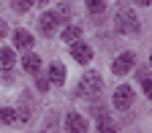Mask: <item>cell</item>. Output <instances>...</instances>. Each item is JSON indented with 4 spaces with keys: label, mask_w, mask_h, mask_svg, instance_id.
I'll return each instance as SVG.
<instances>
[{
    "label": "cell",
    "mask_w": 152,
    "mask_h": 133,
    "mask_svg": "<svg viewBox=\"0 0 152 133\" xmlns=\"http://www.w3.org/2000/svg\"><path fill=\"white\" fill-rule=\"evenodd\" d=\"M114 27H117V33H122V35H136L141 30V22H139V16L130 8H122L117 16H114Z\"/></svg>",
    "instance_id": "6da1fadb"
},
{
    "label": "cell",
    "mask_w": 152,
    "mask_h": 133,
    "mask_svg": "<svg viewBox=\"0 0 152 133\" xmlns=\"http://www.w3.org/2000/svg\"><path fill=\"white\" fill-rule=\"evenodd\" d=\"M103 92V79L98 73H84L82 82H79V95H84V98H98V95Z\"/></svg>",
    "instance_id": "7a4b0ae2"
},
{
    "label": "cell",
    "mask_w": 152,
    "mask_h": 133,
    "mask_svg": "<svg viewBox=\"0 0 152 133\" xmlns=\"http://www.w3.org/2000/svg\"><path fill=\"white\" fill-rule=\"evenodd\" d=\"M38 27H41L44 35H54V30L60 27V16H57V11H44L41 19H38Z\"/></svg>",
    "instance_id": "3957f363"
},
{
    "label": "cell",
    "mask_w": 152,
    "mask_h": 133,
    "mask_svg": "<svg viewBox=\"0 0 152 133\" xmlns=\"http://www.w3.org/2000/svg\"><path fill=\"white\" fill-rule=\"evenodd\" d=\"M133 65H136V57H133L130 52H122L117 60L111 63V71L117 73V76H125V73H130V68H133Z\"/></svg>",
    "instance_id": "277c9868"
},
{
    "label": "cell",
    "mask_w": 152,
    "mask_h": 133,
    "mask_svg": "<svg viewBox=\"0 0 152 133\" xmlns=\"http://www.w3.org/2000/svg\"><path fill=\"white\" fill-rule=\"evenodd\" d=\"M114 106H117L120 111H125V109H130V103H133V90L128 87V84H122V87H117L114 90Z\"/></svg>",
    "instance_id": "5b68a950"
},
{
    "label": "cell",
    "mask_w": 152,
    "mask_h": 133,
    "mask_svg": "<svg viewBox=\"0 0 152 133\" xmlns=\"http://www.w3.org/2000/svg\"><path fill=\"white\" fill-rule=\"evenodd\" d=\"M65 130L68 133H87V120L76 111H68L65 114Z\"/></svg>",
    "instance_id": "8992f818"
},
{
    "label": "cell",
    "mask_w": 152,
    "mask_h": 133,
    "mask_svg": "<svg viewBox=\"0 0 152 133\" xmlns=\"http://www.w3.org/2000/svg\"><path fill=\"white\" fill-rule=\"evenodd\" d=\"M71 57H73L76 63L87 65V63L92 60V49H90L87 44H82V41H73V44H71Z\"/></svg>",
    "instance_id": "52a82bcc"
},
{
    "label": "cell",
    "mask_w": 152,
    "mask_h": 133,
    "mask_svg": "<svg viewBox=\"0 0 152 133\" xmlns=\"http://www.w3.org/2000/svg\"><path fill=\"white\" fill-rule=\"evenodd\" d=\"M14 46H16V49H30V46H33V35H30L27 30H16V33H14Z\"/></svg>",
    "instance_id": "ba28073f"
},
{
    "label": "cell",
    "mask_w": 152,
    "mask_h": 133,
    "mask_svg": "<svg viewBox=\"0 0 152 133\" xmlns=\"http://www.w3.org/2000/svg\"><path fill=\"white\" fill-rule=\"evenodd\" d=\"M49 82L52 84H65V68L60 63H52L49 65Z\"/></svg>",
    "instance_id": "9c48e42d"
},
{
    "label": "cell",
    "mask_w": 152,
    "mask_h": 133,
    "mask_svg": "<svg viewBox=\"0 0 152 133\" xmlns=\"http://www.w3.org/2000/svg\"><path fill=\"white\" fill-rule=\"evenodd\" d=\"M22 68L27 73H38V71H41V57H38V54H25L22 57Z\"/></svg>",
    "instance_id": "30bf717a"
},
{
    "label": "cell",
    "mask_w": 152,
    "mask_h": 133,
    "mask_svg": "<svg viewBox=\"0 0 152 133\" xmlns=\"http://www.w3.org/2000/svg\"><path fill=\"white\" fill-rule=\"evenodd\" d=\"M60 38H63L65 44H73V41H79V38H82V27H73V25H68V27L60 33Z\"/></svg>",
    "instance_id": "8fae6325"
},
{
    "label": "cell",
    "mask_w": 152,
    "mask_h": 133,
    "mask_svg": "<svg viewBox=\"0 0 152 133\" xmlns=\"http://www.w3.org/2000/svg\"><path fill=\"white\" fill-rule=\"evenodd\" d=\"M98 128H101V133H117V128H114V122L106 117V114L101 111L98 114Z\"/></svg>",
    "instance_id": "7c38bea8"
},
{
    "label": "cell",
    "mask_w": 152,
    "mask_h": 133,
    "mask_svg": "<svg viewBox=\"0 0 152 133\" xmlns=\"http://www.w3.org/2000/svg\"><path fill=\"white\" fill-rule=\"evenodd\" d=\"M0 68H3V71L14 68V52L11 49H0Z\"/></svg>",
    "instance_id": "4fadbf2b"
},
{
    "label": "cell",
    "mask_w": 152,
    "mask_h": 133,
    "mask_svg": "<svg viewBox=\"0 0 152 133\" xmlns=\"http://www.w3.org/2000/svg\"><path fill=\"white\" fill-rule=\"evenodd\" d=\"M16 122V111L14 109H0V125H14Z\"/></svg>",
    "instance_id": "5bb4252c"
},
{
    "label": "cell",
    "mask_w": 152,
    "mask_h": 133,
    "mask_svg": "<svg viewBox=\"0 0 152 133\" xmlns=\"http://www.w3.org/2000/svg\"><path fill=\"white\" fill-rule=\"evenodd\" d=\"M33 3H35V0H11V8L22 14V11H30V6H33Z\"/></svg>",
    "instance_id": "9a60e30c"
},
{
    "label": "cell",
    "mask_w": 152,
    "mask_h": 133,
    "mask_svg": "<svg viewBox=\"0 0 152 133\" xmlns=\"http://www.w3.org/2000/svg\"><path fill=\"white\" fill-rule=\"evenodd\" d=\"M106 8V0H87V11H92V14H101Z\"/></svg>",
    "instance_id": "2e32d148"
},
{
    "label": "cell",
    "mask_w": 152,
    "mask_h": 133,
    "mask_svg": "<svg viewBox=\"0 0 152 133\" xmlns=\"http://www.w3.org/2000/svg\"><path fill=\"white\" fill-rule=\"evenodd\" d=\"M49 84H52V82H49V76H38V82H35V87L41 90V92H46V90H49Z\"/></svg>",
    "instance_id": "e0dca14e"
},
{
    "label": "cell",
    "mask_w": 152,
    "mask_h": 133,
    "mask_svg": "<svg viewBox=\"0 0 152 133\" xmlns=\"http://www.w3.org/2000/svg\"><path fill=\"white\" fill-rule=\"evenodd\" d=\"M141 84H144V92H147V98L152 101V82H149V79H144Z\"/></svg>",
    "instance_id": "ac0fdd59"
},
{
    "label": "cell",
    "mask_w": 152,
    "mask_h": 133,
    "mask_svg": "<svg viewBox=\"0 0 152 133\" xmlns=\"http://www.w3.org/2000/svg\"><path fill=\"white\" fill-rule=\"evenodd\" d=\"M6 33H8V25H6V22H3V19H0V38H3V35H6Z\"/></svg>",
    "instance_id": "d6986e66"
},
{
    "label": "cell",
    "mask_w": 152,
    "mask_h": 133,
    "mask_svg": "<svg viewBox=\"0 0 152 133\" xmlns=\"http://www.w3.org/2000/svg\"><path fill=\"white\" fill-rule=\"evenodd\" d=\"M139 6H152V0H136Z\"/></svg>",
    "instance_id": "ffe728a7"
},
{
    "label": "cell",
    "mask_w": 152,
    "mask_h": 133,
    "mask_svg": "<svg viewBox=\"0 0 152 133\" xmlns=\"http://www.w3.org/2000/svg\"><path fill=\"white\" fill-rule=\"evenodd\" d=\"M149 65H152V54H149Z\"/></svg>",
    "instance_id": "44dd1931"
},
{
    "label": "cell",
    "mask_w": 152,
    "mask_h": 133,
    "mask_svg": "<svg viewBox=\"0 0 152 133\" xmlns=\"http://www.w3.org/2000/svg\"><path fill=\"white\" fill-rule=\"evenodd\" d=\"M41 3H46V0H41Z\"/></svg>",
    "instance_id": "7402d4cb"
}]
</instances>
